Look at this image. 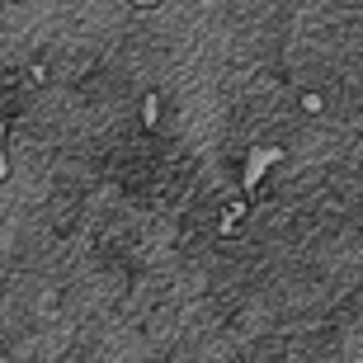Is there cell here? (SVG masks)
Instances as JSON below:
<instances>
[{
    "label": "cell",
    "instance_id": "277c9868",
    "mask_svg": "<svg viewBox=\"0 0 363 363\" xmlns=\"http://www.w3.org/2000/svg\"><path fill=\"white\" fill-rule=\"evenodd\" d=\"M137 5H156V0H137Z\"/></svg>",
    "mask_w": 363,
    "mask_h": 363
},
{
    "label": "cell",
    "instance_id": "7a4b0ae2",
    "mask_svg": "<svg viewBox=\"0 0 363 363\" xmlns=\"http://www.w3.org/2000/svg\"><path fill=\"white\" fill-rule=\"evenodd\" d=\"M156 113H161V104H156V99H147V104H142V123H147V128H156Z\"/></svg>",
    "mask_w": 363,
    "mask_h": 363
},
{
    "label": "cell",
    "instance_id": "6da1fadb",
    "mask_svg": "<svg viewBox=\"0 0 363 363\" xmlns=\"http://www.w3.org/2000/svg\"><path fill=\"white\" fill-rule=\"evenodd\" d=\"M283 156H288L283 147H255V151H250V156H245V175H241V189H245V194H255L259 179H264V170H269V165H279Z\"/></svg>",
    "mask_w": 363,
    "mask_h": 363
},
{
    "label": "cell",
    "instance_id": "3957f363",
    "mask_svg": "<svg viewBox=\"0 0 363 363\" xmlns=\"http://www.w3.org/2000/svg\"><path fill=\"white\" fill-rule=\"evenodd\" d=\"M0 179H10V161H5V133H0Z\"/></svg>",
    "mask_w": 363,
    "mask_h": 363
}]
</instances>
